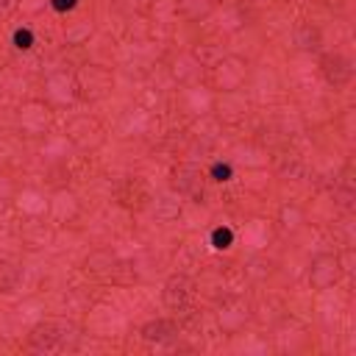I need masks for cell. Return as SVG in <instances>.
<instances>
[{"mask_svg":"<svg viewBox=\"0 0 356 356\" xmlns=\"http://www.w3.org/2000/svg\"><path fill=\"white\" fill-rule=\"evenodd\" d=\"M175 334V328L170 326V323L159 320V323H150V326H145V339H156V342H162V339H170Z\"/></svg>","mask_w":356,"mask_h":356,"instance_id":"obj_1","label":"cell"},{"mask_svg":"<svg viewBox=\"0 0 356 356\" xmlns=\"http://www.w3.org/2000/svg\"><path fill=\"white\" fill-rule=\"evenodd\" d=\"M212 175H215V181H228V178H231V167H228V164H215V167H212Z\"/></svg>","mask_w":356,"mask_h":356,"instance_id":"obj_4","label":"cell"},{"mask_svg":"<svg viewBox=\"0 0 356 356\" xmlns=\"http://www.w3.org/2000/svg\"><path fill=\"white\" fill-rule=\"evenodd\" d=\"M78 6V0H53V9L56 12H70V9Z\"/></svg>","mask_w":356,"mask_h":356,"instance_id":"obj_5","label":"cell"},{"mask_svg":"<svg viewBox=\"0 0 356 356\" xmlns=\"http://www.w3.org/2000/svg\"><path fill=\"white\" fill-rule=\"evenodd\" d=\"M231 239H234V234H231V228H215V234H212V242H215V248H228L231 245Z\"/></svg>","mask_w":356,"mask_h":356,"instance_id":"obj_2","label":"cell"},{"mask_svg":"<svg viewBox=\"0 0 356 356\" xmlns=\"http://www.w3.org/2000/svg\"><path fill=\"white\" fill-rule=\"evenodd\" d=\"M14 45H17L20 50H28V47L34 45V34H31L28 28H20L17 34H14Z\"/></svg>","mask_w":356,"mask_h":356,"instance_id":"obj_3","label":"cell"}]
</instances>
